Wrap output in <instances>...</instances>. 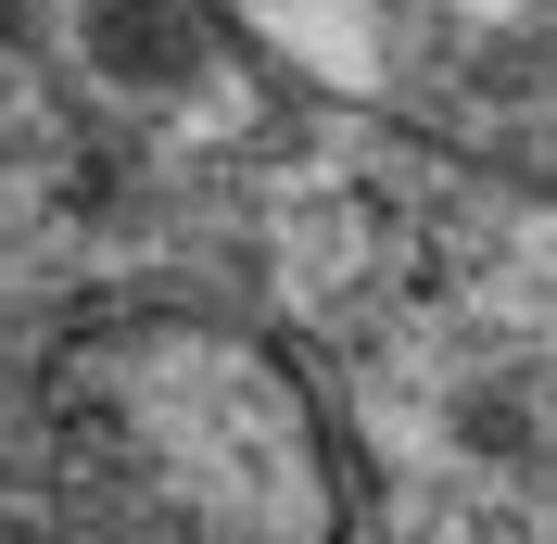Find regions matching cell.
Here are the masks:
<instances>
[{"instance_id": "6da1fadb", "label": "cell", "mask_w": 557, "mask_h": 544, "mask_svg": "<svg viewBox=\"0 0 557 544\" xmlns=\"http://www.w3.org/2000/svg\"><path fill=\"white\" fill-rule=\"evenodd\" d=\"M228 13L305 89L557 190V0H228Z\"/></svg>"}, {"instance_id": "7a4b0ae2", "label": "cell", "mask_w": 557, "mask_h": 544, "mask_svg": "<svg viewBox=\"0 0 557 544\" xmlns=\"http://www.w3.org/2000/svg\"><path fill=\"white\" fill-rule=\"evenodd\" d=\"M0 544H38V532H13V519H0Z\"/></svg>"}]
</instances>
